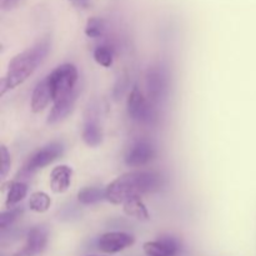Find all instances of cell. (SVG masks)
Returning a JSON list of instances; mask_svg holds the SVG:
<instances>
[{"label": "cell", "mask_w": 256, "mask_h": 256, "mask_svg": "<svg viewBox=\"0 0 256 256\" xmlns=\"http://www.w3.org/2000/svg\"><path fill=\"white\" fill-rule=\"evenodd\" d=\"M50 46H52V42H50L49 38H42L32 46L15 55L10 60L6 74L0 82V94L4 95L9 90L15 89L16 86L22 85L28 78L32 76L35 70L39 68V65H42L45 58L48 56Z\"/></svg>", "instance_id": "1"}, {"label": "cell", "mask_w": 256, "mask_h": 256, "mask_svg": "<svg viewBox=\"0 0 256 256\" xmlns=\"http://www.w3.org/2000/svg\"><path fill=\"white\" fill-rule=\"evenodd\" d=\"M162 186V176L154 172H130L112 180L106 188V200L122 205L134 198L156 192Z\"/></svg>", "instance_id": "2"}, {"label": "cell", "mask_w": 256, "mask_h": 256, "mask_svg": "<svg viewBox=\"0 0 256 256\" xmlns=\"http://www.w3.org/2000/svg\"><path fill=\"white\" fill-rule=\"evenodd\" d=\"M52 95V102L76 89L79 72L75 65L62 64L46 76Z\"/></svg>", "instance_id": "3"}, {"label": "cell", "mask_w": 256, "mask_h": 256, "mask_svg": "<svg viewBox=\"0 0 256 256\" xmlns=\"http://www.w3.org/2000/svg\"><path fill=\"white\" fill-rule=\"evenodd\" d=\"M128 114L134 122L139 124H152L156 120V114H155L154 108L150 105L146 98L142 95L140 89L138 86L132 88L128 96L126 102Z\"/></svg>", "instance_id": "4"}, {"label": "cell", "mask_w": 256, "mask_h": 256, "mask_svg": "<svg viewBox=\"0 0 256 256\" xmlns=\"http://www.w3.org/2000/svg\"><path fill=\"white\" fill-rule=\"evenodd\" d=\"M64 152V145L60 142H52L42 146L32 155L24 166V172H34L36 170L44 169L45 166L54 162Z\"/></svg>", "instance_id": "5"}, {"label": "cell", "mask_w": 256, "mask_h": 256, "mask_svg": "<svg viewBox=\"0 0 256 256\" xmlns=\"http://www.w3.org/2000/svg\"><path fill=\"white\" fill-rule=\"evenodd\" d=\"M156 156L154 145L148 140H136L125 154V164L128 166L139 168L149 164Z\"/></svg>", "instance_id": "6"}, {"label": "cell", "mask_w": 256, "mask_h": 256, "mask_svg": "<svg viewBox=\"0 0 256 256\" xmlns=\"http://www.w3.org/2000/svg\"><path fill=\"white\" fill-rule=\"evenodd\" d=\"M135 238L124 232H105L98 240V248L105 254H116L132 246Z\"/></svg>", "instance_id": "7"}, {"label": "cell", "mask_w": 256, "mask_h": 256, "mask_svg": "<svg viewBox=\"0 0 256 256\" xmlns=\"http://www.w3.org/2000/svg\"><path fill=\"white\" fill-rule=\"evenodd\" d=\"M49 234L44 226H34L29 230L25 244L12 256H38L46 249Z\"/></svg>", "instance_id": "8"}, {"label": "cell", "mask_w": 256, "mask_h": 256, "mask_svg": "<svg viewBox=\"0 0 256 256\" xmlns=\"http://www.w3.org/2000/svg\"><path fill=\"white\" fill-rule=\"evenodd\" d=\"M146 89L152 102L164 99L168 92V75L160 66L149 68L146 72Z\"/></svg>", "instance_id": "9"}, {"label": "cell", "mask_w": 256, "mask_h": 256, "mask_svg": "<svg viewBox=\"0 0 256 256\" xmlns=\"http://www.w3.org/2000/svg\"><path fill=\"white\" fill-rule=\"evenodd\" d=\"M76 99L78 88L72 90V92H69V94L55 100L54 105H52V110H50L49 115H48V124H58V122H62L72 112Z\"/></svg>", "instance_id": "10"}, {"label": "cell", "mask_w": 256, "mask_h": 256, "mask_svg": "<svg viewBox=\"0 0 256 256\" xmlns=\"http://www.w3.org/2000/svg\"><path fill=\"white\" fill-rule=\"evenodd\" d=\"M142 250L146 256H175L179 250V245L172 238H164L144 242Z\"/></svg>", "instance_id": "11"}, {"label": "cell", "mask_w": 256, "mask_h": 256, "mask_svg": "<svg viewBox=\"0 0 256 256\" xmlns=\"http://www.w3.org/2000/svg\"><path fill=\"white\" fill-rule=\"evenodd\" d=\"M50 102H52V95L49 82H48L46 76H45L42 82H38L34 92H32V102H30L32 112H42L49 105Z\"/></svg>", "instance_id": "12"}, {"label": "cell", "mask_w": 256, "mask_h": 256, "mask_svg": "<svg viewBox=\"0 0 256 256\" xmlns=\"http://www.w3.org/2000/svg\"><path fill=\"white\" fill-rule=\"evenodd\" d=\"M72 170L68 165H59L54 168L50 175V186L52 192L56 194L66 192L72 184Z\"/></svg>", "instance_id": "13"}, {"label": "cell", "mask_w": 256, "mask_h": 256, "mask_svg": "<svg viewBox=\"0 0 256 256\" xmlns=\"http://www.w3.org/2000/svg\"><path fill=\"white\" fill-rule=\"evenodd\" d=\"M82 140H84V142L88 145V146H92V148L98 146V145L102 144V126L98 124L96 120L89 118V119L85 122L84 128H82Z\"/></svg>", "instance_id": "14"}, {"label": "cell", "mask_w": 256, "mask_h": 256, "mask_svg": "<svg viewBox=\"0 0 256 256\" xmlns=\"http://www.w3.org/2000/svg\"><path fill=\"white\" fill-rule=\"evenodd\" d=\"M124 212L130 218L140 220V222H148L150 219V214L148 212L146 206L142 202V198H134L122 204Z\"/></svg>", "instance_id": "15"}, {"label": "cell", "mask_w": 256, "mask_h": 256, "mask_svg": "<svg viewBox=\"0 0 256 256\" xmlns=\"http://www.w3.org/2000/svg\"><path fill=\"white\" fill-rule=\"evenodd\" d=\"M28 194V186L26 184L22 182H12L9 184V188H8V194H6V202H5V205H6L8 209L10 208H14L15 205L19 204Z\"/></svg>", "instance_id": "16"}, {"label": "cell", "mask_w": 256, "mask_h": 256, "mask_svg": "<svg viewBox=\"0 0 256 256\" xmlns=\"http://www.w3.org/2000/svg\"><path fill=\"white\" fill-rule=\"evenodd\" d=\"M78 199L84 205L96 204V202L106 199V192H105V189H100V188L95 186L84 188L78 194Z\"/></svg>", "instance_id": "17"}, {"label": "cell", "mask_w": 256, "mask_h": 256, "mask_svg": "<svg viewBox=\"0 0 256 256\" xmlns=\"http://www.w3.org/2000/svg\"><path fill=\"white\" fill-rule=\"evenodd\" d=\"M50 205H52V199L49 195L44 192H32L29 200V208L30 210L35 212H45L49 210Z\"/></svg>", "instance_id": "18"}, {"label": "cell", "mask_w": 256, "mask_h": 256, "mask_svg": "<svg viewBox=\"0 0 256 256\" xmlns=\"http://www.w3.org/2000/svg\"><path fill=\"white\" fill-rule=\"evenodd\" d=\"M94 59L99 65L104 68H109L112 65L114 60V52L110 46L106 45H100L94 50Z\"/></svg>", "instance_id": "19"}, {"label": "cell", "mask_w": 256, "mask_h": 256, "mask_svg": "<svg viewBox=\"0 0 256 256\" xmlns=\"http://www.w3.org/2000/svg\"><path fill=\"white\" fill-rule=\"evenodd\" d=\"M105 32V22L100 18H90L86 22V26H85V34L86 36L92 38V39H96L100 38Z\"/></svg>", "instance_id": "20"}, {"label": "cell", "mask_w": 256, "mask_h": 256, "mask_svg": "<svg viewBox=\"0 0 256 256\" xmlns=\"http://www.w3.org/2000/svg\"><path fill=\"white\" fill-rule=\"evenodd\" d=\"M20 214H22V210L18 209V208H10L6 212H2V216H0V228H2V230L9 228L19 218Z\"/></svg>", "instance_id": "21"}, {"label": "cell", "mask_w": 256, "mask_h": 256, "mask_svg": "<svg viewBox=\"0 0 256 256\" xmlns=\"http://www.w3.org/2000/svg\"><path fill=\"white\" fill-rule=\"evenodd\" d=\"M0 156H2V179H5L8 176V172H9L10 166H12V159H10V152H8L6 146L2 145L0 146Z\"/></svg>", "instance_id": "22"}, {"label": "cell", "mask_w": 256, "mask_h": 256, "mask_svg": "<svg viewBox=\"0 0 256 256\" xmlns=\"http://www.w3.org/2000/svg\"><path fill=\"white\" fill-rule=\"evenodd\" d=\"M22 2V0H0V8L2 10H12Z\"/></svg>", "instance_id": "23"}, {"label": "cell", "mask_w": 256, "mask_h": 256, "mask_svg": "<svg viewBox=\"0 0 256 256\" xmlns=\"http://www.w3.org/2000/svg\"><path fill=\"white\" fill-rule=\"evenodd\" d=\"M69 2H72L75 8L82 10L88 9V8L90 6V0H69Z\"/></svg>", "instance_id": "24"}, {"label": "cell", "mask_w": 256, "mask_h": 256, "mask_svg": "<svg viewBox=\"0 0 256 256\" xmlns=\"http://www.w3.org/2000/svg\"><path fill=\"white\" fill-rule=\"evenodd\" d=\"M89 256H99V255H89Z\"/></svg>", "instance_id": "25"}]
</instances>
